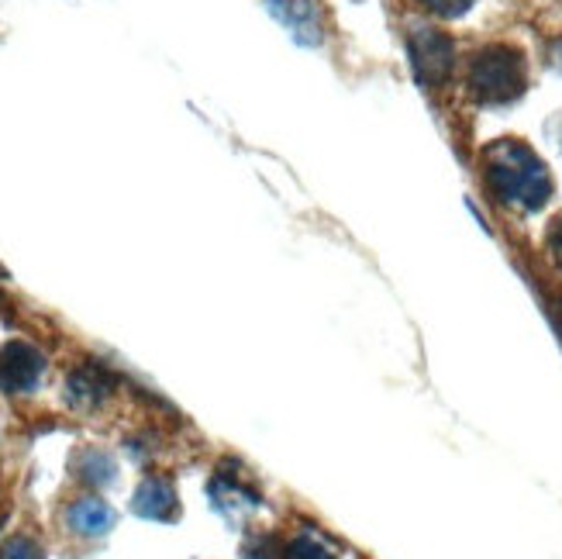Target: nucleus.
Listing matches in <instances>:
<instances>
[{"instance_id": "obj_8", "label": "nucleus", "mask_w": 562, "mask_h": 559, "mask_svg": "<svg viewBox=\"0 0 562 559\" xmlns=\"http://www.w3.org/2000/svg\"><path fill=\"white\" fill-rule=\"evenodd\" d=\"M111 391H114V377L104 367H93V362H87V367H80L69 377V401L80 407L101 404Z\"/></svg>"}, {"instance_id": "obj_12", "label": "nucleus", "mask_w": 562, "mask_h": 559, "mask_svg": "<svg viewBox=\"0 0 562 559\" xmlns=\"http://www.w3.org/2000/svg\"><path fill=\"white\" fill-rule=\"evenodd\" d=\"M0 559H45V549L32 536H14L0 546Z\"/></svg>"}, {"instance_id": "obj_3", "label": "nucleus", "mask_w": 562, "mask_h": 559, "mask_svg": "<svg viewBox=\"0 0 562 559\" xmlns=\"http://www.w3.org/2000/svg\"><path fill=\"white\" fill-rule=\"evenodd\" d=\"M42 373H45V356L32 343L11 338V343L0 349V391L29 394L38 387Z\"/></svg>"}, {"instance_id": "obj_1", "label": "nucleus", "mask_w": 562, "mask_h": 559, "mask_svg": "<svg viewBox=\"0 0 562 559\" xmlns=\"http://www.w3.org/2000/svg\"><path fill=\"white\" fill-rule=\"evenodd\" d=\"M491 187L501 193V201H521L528 208H539L549 193V177H546V166L535 159L525 145L504 142L501 149H494Z\"/></svg>"}, {"instance_id": "obj_14", "label": "nucleus", "mask_w": 562, "mask_h": 559, "mask_svg": "<svg viewBox=\"0 0 562 559\" xmlns=\"http://www.w3.org/2000/svg\"><path fill=\"white\" fill-rule=\"evenodd\" d=\"M555 256L562 259V222H559V228H555Z\"/></svg>"}, {"instance_id": "obj_4", "label": "nucleus", "mask_w": 562, "mask_h": 559, "mask_svg": "<svg viewBox=\"0 0 562 559\" xmlns=\"http://www.w3.org/2000/svg\"><path fill=\"white\" fill-rule=\"evenodd\" d=\"M411 56H414V69L422 72V80L438 83L452 69V42L435 29H418L411 35Z\"/></svg>"}, {"instance_id": "obj_9", "label": "nucleus", "mask_w": 562, "mask_h": 559, "mask_svg": "<svg viewBox=\"0 0 562 559\" xmlns=\"http://www.w3.org/2000/svg\"><path fill=\"white\" fill-rule=\"evenodd\" d=\"M211 497L222 512H252L259 507V494L252 488H246L241 480L228 477V473H217L211 483Z\"/></svg>"}, {"instance_id": "obj_2", "label": "nucleus", "mask_w": 562, "mask_h": 559, "mask_svg": "<svg viewBox=\"0 0 562 559\" xmlns=\"http://www.w3.org/2000/svg\"><path fill=\"white\" fill-rule=\"evenodd\" d=\"M470 87H473V93L480 97V101H491V104H501V101H510V97H518L525 90L521 56L515 53V48H507V45L483 48V53L473 59Z\"/></svg>"}, {"instance_id": "obj_5", "label": "nucleus", "mask_w": 562, "mask_h": 559, "mask_svg": "<svg viewBox=\"0 0 562 559\" xmlns=\"http://www.w3.org/2000/svg\"><path fill=\"white\" fill-rule=\"evenodd\" d=\"M270 11L286 24L290 35L301 45H322L325 21H322V4H317V0H270Z\"/></svg>"}, {"instance_id": "obj_6", "label": "nucleus", "mask_w": 562, "mask_h": 559, "mask_svg": "<svg viewBox=\"0 0 562 559\" xmlns=\"http://www.w3.org/2000/svg\"><path fill=\"white\" fill-rule=\"evenodd\" d=\"M135 515L149 518V522H173L180 515V501H177V488L166 477H145L142 488L135 491Z\"/></svg>"}, {"instance_id": "obj_11", "label": "nucleus", "mask_w": 562, "mask_h": 559, "mask_svg": "<svg viewBox=\"0 0 562 559\" xmlns=\"http://www.w3.org/2000/svg\"><path fill=\"white\" fill-rule=\"evenodd\" d=\"M283 559H338V549L322 528H301L297 536L286 543Z\"/></svg>"}, {"instance_id": "obj_7", "label": "nucleus", "mask_w": 562, "mask_h": 559, "mask_svg": "<svg viewBox=\"0 0 562 559\" xmlns=\"http://www.w3.org/2000/svg\"><path fill=\"white\" fill-rule=\"evenodd\" d=\"M114 522H117L114 507L101 497H80V501H72L69 512H66L69 532H77V536H83V539L108 536V532L114 528Z\"/></svg>"}, {"instance_id": "obj_13", "label": "nucleus", "mask_w": 562, "mask_h": 559, "mask_svg": "<svg viewBox=\"0 0 562 559\" xmlns=\"http://www.w3.org/2000/svg\"><path fill=\"white\" fill-rule=\"evenodd\" d=\"M422 8H428V11H435V14H462L470 8V0H422Z\"/></svg>"}, {"instance_id": "obj_10", "label": "nucleus", "mask_w": 562, "mask_h": 559, "mask_svg": "<svg viewBox=\"0 0 562 559\" xmlns=\"http://www.w3.org/2000/svg\"><path fill=\"white\" fill-rule=\"evenodd\" d=\"M72 473H77L83 483H93V488H108L117 473V467H114L111 452L90 446V449H80L77 456H72Z\"/></svg>"}]
</instances>
